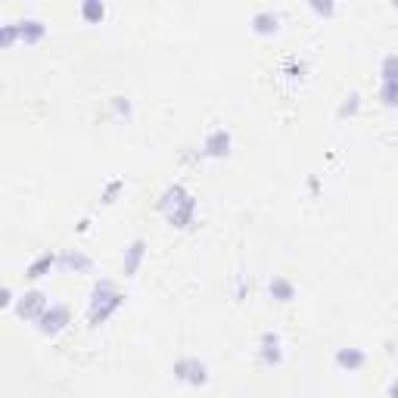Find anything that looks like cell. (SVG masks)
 Segmentation results:
<instances>
[{"label":"cell","mask_w":398,"mask_h":398,"mask_svg":"<svg viewBox=\"0 0 398 398\" xmlns=\"http://www.w3.org/2000/svg\"><path fill=\"white\" fill-rule=\"evenodd\" d=\"M56 271L62 274H91L94 271V258L84 255L81 249H62L56 255Z\"/></svg>","instance_id":"cell-7"},{"label":"cell","mask_w":398,"mask_h":398,"mask_svg":"<svg viewBox=\"0 0 398 398\" xmlns=\"http://www.w3.org/2000/svg\"><path fill=\"white\" fill-rule=\"evenodd\" d=\"M333 364H336L343 373H358L364 364H367V352H364V348H355V346L336 348V355H333Z\"/></svg>","instance_id":"cell-9"},{"label":"cell","mask_w":398,"mask_h":398,"mask_svg":"<svg viewBox=\"0 0 398 398\" xmlns=\"http://www.w3.org/2000/svg\"><path fill=\"white\" fill-rule=\"evenodd\" d=\"M267 292H271L274 302H292L296 299V283H292L289 277H283V274H274L271 280H267Z\"/></svg>","instance_id":"cell-11"},{"label":"cell","mask_w":398,"mask_h":398,"mask_svg":"<svg viewBox=\"0 0 398 398\" xmlns=\"http://www.w3.org/2000/svg\"><path fill=\"white\" fill-rule=\"evenodd\" d=\"M50 308V299H47L44 289H28L22 292L19 299H16V314H19L22 321H40V314Z\"/></svg>","instance_id":"cell-4"},{"label":"cell","mask_w":398,"mask_h":398,"mask_svg":"<svg viewBox=\"0 0 398 398\" xmlns=\"http://www.w3.org/2000/svg\"><path fill=\"white\" fill-rule=\"evenodd\" d=\"M0 305H4V308H10V305H16V299H13V289H10V287L4 289V299H0Z\"/></svg>","instance_id":"cell-23"},{"label":"cell","mask_w":398,"mask_h":398,"mask_svg":"<svg viewBox=\"0 0 398 398\" xmlns=\"http://www.w3.org/2000/svg\"><path fill=\"white\" fill-rule=\"evenodd\" d=\"M358 109H361V94H348V96H346V103L339 106V118H346V116H358Z\"/></svg>","instance_id":"cell-19"},{"label":"cell","mask_w":398,"mask_h":398,"mask_svg":"<svg viewBox=\"0 0 398 398\" xmlns=\"http://www.w3.org/2000/svg\"><path fill=\"white\" fill-rule=\"evenodd\" d=\"M109 106H112V112H116V118H121V121H131L134 109H131V100H128V96H112V100H109Z\"/></svg>","instance_id":"cell-17"},{"label":"cell","mask_w":398,"mask_h":398,"mask_svg":"<svg viewBox=\"0 0 398 398\" xmlns=\"http://www.w3.org/2000/svg\"><path fill=\"white\" fill-rule=\"evenodd\" d=\"M121 187H125V181H109V187H106V193H103V202H116V193L121 190Z\"/></svg>","instance_id":"cell-21"},{"label":"cell","mask_w":398,"mask_h":398,"mask_svg":"<svg viewBox=\"0 0 398 398\" xmlns=\"http://www.w3.org/2000/svg\"><path fill=\"white\" fill-rule=\"evenodd\" d=\"M121 305H125V296H121V289L116 287V280H106V277L96 280L91 289V302H87V324H91L94 330L103 327Z\"/></svg>","instance_id":"cell-2"},{"label":"cell","mask_w":398,"mask_h":398,"mask_svg":"<svg viewBox=\"0 0 398 398\" xmlns=\"http://www.w3.org/2000/svg\"><path fill=\"white\" fill-rule=\"evenodd\" d=\"M380 84H398V53H386L380 60Z\"/></svg>","instance_id":"cell-15"},{"label":"cell","mask_w":398,"mask_h":398,"mask_svg":"<svg viewBox=\"0 0 398 398\" xmlns=\"http://www.w3.org/2000/svg\"><path fill=\"white\" fill-rule=\"evenodd\" d=\"M172 373H175L177 383L193 386V389H199V386L209 383V364L199 361V358H193V355H184V358H177Z\"/></svg>","instance_id":"cell-3"},{"label":"cell","mask_w":398,"mask_h":398,"mask_svg":"<svg viewBox=\"0 0 398 398\" xmlns=\"http://www.w3.org/2000/svg\"><path fill=\"white\" fill-rule=\"evenodd\" d=\"M231 146H233V134L227 128H212L202 140V156L206 159H224L231 156Z\"/></svg>","instance_id":"cell-6"},{"label":"cell","mask_w":398,"mask_h":398,"mask_svg":"<svg viewBox=\"0 0 398 398\" xmlns=\"http://www.w3.org/2000/svg\"><path fill=\"white\" fill-rule=\"evenodd\" d=\"M19 40V26H4L0 28V44L4 47H13Z\"/></svg>","instance_id":"cell-20"},{"label":"cell","mask_w":398,"mask_h":398,"mask_svg":"<svg viewBox=\"0 0 398 398\" xmlns=\"http://www.w3.org/2000/svg\"><path fill=\"white\" fill-rule=\"evenodd\" d=\"M143 258H146V243L143 240H134L131 246L125 249V255H121V274H125V277H134V274L140 271Z\"/></svg>","instance_id":"cell-10"},{"label":"cell","mask_w":398,"mask_h":398,"mask_svg":"<svg viewBox=\"0 0 398 398\" xmlns=\"http://www.w3.org/2000/svg\"><path fill=\"white\" fill-rule=\"evenodd\" d=\"M311 10L318 13V16H330L333 10H336V6H333V4H311Z\"/></svg>","instance_id":"cell-22"},{"label":"cell","mask_w":398,"mask_h":398,"mask_svg":"<svg viewBox=\"0 0 398 398\" xmlns=\"http://www.w3.org/2000/svg\"><path fill=\"white\" fill-rule=\"evenodd\" d=\"M380 103L389 109H398V84H380Z\"/></svg>","instance_id":"cell-18"},{"label":"cell","mask_w":398,"mask_h":398,"mask_svg":"<svg viewBox=\"0 0 398 398\" xmlns=\"http://www.w3.org/2000/svg\"><path fill=\"white\" fill-rule=\"evenodd\" d=\"M277 28H280V16L274 10H262V13L253 16V31L255 35H277Z\"/></svg>","instance_id":"cell-13"},{"label":"cell","mask_w":398,"mask_h":398,"mask_svg":"<svg viewBox=\"0 0 398 398\" xmlns=\"http://www.w3.org/2000/svg\"><path fill=\"white\" fill-rule=\"evenodd\" d=\"M69 324H72V311H69V305H62V302H50V308H47V311L40 314L38 330L44 333V336H60V333L66 330Z\"/></svg>","instance_id":"cell-5"},{"label":"cell","mask_w":398,"mask_h":398,"mask_svg":"<svg viewBox=\"0 0 398 398\" xmlns=\"http://www.w3.org/2000/svg\"><path fill=\"white\" fill-rule=\"evenodd\" d=\"M81 16H84V22L96 26V22H103V16H106V6H103L100 0H84V4H81Z\"/></svg>","instance_id":"cell-16"},{"label":"cell","mask_w":398,"mask_h":398,"mask_svg":"<svg viewBox=\"0 0 398 398\" xmlns=\"http://www.w3.org/2000/svg\"><path fill=\"white\" fill-rule=\"evenodd\" d=\"M16 26H19V40H26V44H38L47 35V26L40 19H26V22H16Z\"/></svg>","instance_id":"cell-14"},{"label":"cell","mask_w":398,"mask_h":398,"mask_svg":"<svg viewBox=\"0 0 398 398\" xmlns=\"http://www.w3.org/2000/svg\"><path fill=\"white\" fill-rule=\"evenodd\" d=\"M386 398H398V377H395L392 383L386 386Z\"/></svg>","instance_id":"cell-24"},{"label":"cell","mask_w":398,"mask_h":398,"mask_svg":"<svg viewBox=\"0 0 398 398\" xmlns=\"http://www.w3.org/2000/svg\"><path fill=\"white\" fill-rule=\"evenodd\" d=\"M53 267H56V253H40L35 262L26 267V277L28 280H40V277H47Z\"/></svg>","instance_id":"cell-12"},{"label":"cell","mask_w":398,"mask_h":398,"mask_svg":"<svg viewBox=\"0 0 398 398\" xmlns=\"http://www.w3.org/2000/svg\"><path fill=\"white\" fill-rule=\"evenodd\" d=\"M258 358H262L265 367H280L283 364V343L274 330L262 333V343H258Z\"/></svg>","instance_id":"cell-8"},{"label":"cell","mask_w":398,"mask_h":398,"mask_svg":"<svg viewBox=\"0 0 398 398\" xmlns=\"http://www.w3.org/2000/svg\"><path fill=\"white\" fill-rule=\"evenodd\" d=\"M197 197L187 190L184 184H168L159 197V212L172 227L177 231H190L193 221H197Z\"/></svg>","instance_id":"cell-1"}]
</instances>
